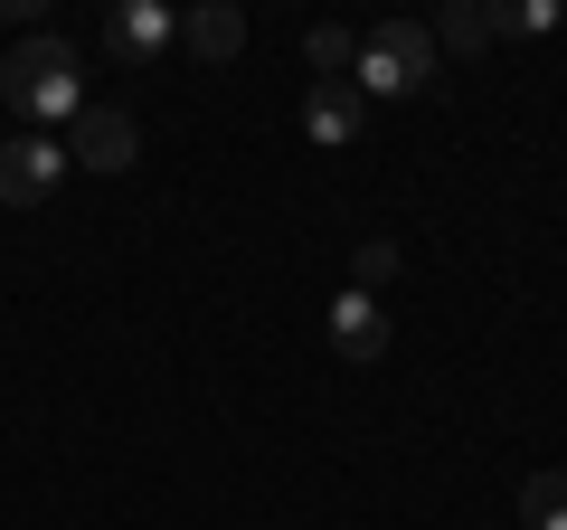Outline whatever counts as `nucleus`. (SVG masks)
<instances>
[{
	"label": "nucleus",
	"instance_id": "nucleus-1",
	"mask_svg": "<svg viewBox=\"0 0 567 530\" xmlns=\"http://www.w3.org/2000/svg\"><path fill=\"white\" fill-rule=\"evenodd\" d=\"M0 95L20 104V114H39V123H76V114H85V67H76V48H66L58 29L20 39L10 58H0Z\"/></svg>",
	"mask_w": 567,
	"mask_h": 530
},
{
	"label": "nucleus",
	"instance_id": "nucleus-2",
	"mask_svg": "<svg viewBox=\"0 0 567 530\" xmlns=\"http://www.w3.org/2000/svg\"><path fill=\"white\" fill-rule=\"evenodd\" d=\"M435 29L425 20H379L360 39V67H350V85H360V104L369 95H425V85H435Z\"/></svg>",
	"mask_w": 567,
	"mask_h": 530
},
{
	"label": "nucleus",
	"instance_id": "nucleus-3",
	"mask_svg": "<svg viewBox=\"0 0 567 530\" xmlns=\"http://www.w3.org/2000/svg\"><path fill=\"white\" fill-rule=\"evenodd\" d=\"M66 143L58 133H10V143H0V200L10 208H39V200H58V181H66Z\"/></svg>",
	"mask_w": 567,
	"mask_h": 530
},
{
	"label": "nucleus",
	"instance_id": "nucleus-4",
	"mask_svg": "<svg viewBox=\"0 0 567 530\" xmlns=\"http://www.w3.org/2000/svg\"><path fill=\"white\" fill-rule=\"evenodd\" d=\"M133 152H142V133H133L123 104H85L76 133H66V162L76 171H133Z\"/></svg>",
	"mask_w": 567,
	"mask_h": 530
},
{
	"label": "nucleus",
	"instance_id": "nucleus-5",
	"mask_svg": "<svg viewBox=\"0 0 567 530\" xmlns=\"http://www.w3.org/2000/svg\"><path fill=\"white\" fill-rule=\"evenodd\" d=\"M104 48H114L123 67H152L162 48H181V20H171L162 0H114V10H104Z\"/></svg>",
	"mask_w": 567,
	"mask_h": 530
},
{
	"label": "nucleus",
	"instance_id": "nucleus-6",
	"mask_svg": "<svg viewBox=\"0 0 567 530\" xmlns=\"http://www.w3.org/2000/svg\"><path fill=\"white\" fill-rule=\"evenodd\" d=\"M237 48H246V10L237 0H199V10L181 20V58L189 67H227Z\"/></svg>",
	"mask_w": 567,
	"mask_h": 530
},
{
	"label": "nucleus",
	"instance_id": "nucleus-7",
	"mask_svg": "<svg viewBox=\"0 0 567 530\" xmlns=\"http://www.w3.org/2000/svg\"><path fill=\"white\" fill-rule=\"evenodd\" d=\"M331 350H341V360H379V350H388V304H379V294L350 285L341 304H331Z\"/></svg>",
	"mask_w": 567,
	"mask_h": 530
},
{
	"label": "nucleus",
	"instance_id": "nucleus-8",
	"mask_svg": "<svg viewBox=\"0 0 567 530\" xmlns=\"http://www.w3.org/2000/svg\"><path fill=\"white\" fill-rule=\"evenodd\" d=\"M360 114H369V104H360V85H312V95H303V133H312L322 152L360 143Z\"/></svg>",
	"mask_w": 567,
	"mask_h": 530
},
{
	"label": "nucleus",
	"instance_id": "nucleus-9",
	"mask_svg": "<svg viewBox=\"0 0 567 530\" xmlns=\"http://www.w3.org/2000/svg\"><path fill=\"white\" fill-rule=\"evenodd\" d=\"M492 39H502V20L473 10V0H454L445 20H435V58H473V48H492Z\"/></svg>",
	"mask_w": 567,
	"mask_h": 530
},
{
	"label": "nucleus",
	"instance_id": "nucleus-10",
	"mask_svg": "<svg viewBox=\"0 0 567 530\" xmlns=\"http://www.w3.org/2000/svg\"><path fill=\"white\" fill-rule=\"evenodd\" d=\"M303 58H312V85H350V67H360V39L322 20V29L303 39Z\"/></svg>",
	"mask_w": 567,
	"mask_h": 530
},
{
	"label": "nucleus",
	"instance_id": "nucleus-11",
	"mask_svg": "<svg viewBox=\"0 0 567 530\" xmlns=\"http://www.w3.org/2000/svg\"><path fill=\"white\" fill-rule=\"evenodd\" d=\"M520 530H567V473H529L520 483Z\"/></svg>",
	"mask_w": 567,
	"mask_h": 530
},
{
	"label": "nucleus",
	"instance_id": "nucleus-12",
	"mask_svg": "<svg viewBox=\"0 0 567 530\" xmlns=\"http://www.w3.org/2000/svg\"><path fill=\"white\" fill-rule=\"evenodd\" d=\"M502 20V39H539V29H558V0H520V10H492Z\"/></svg>",
	"mask_w": 567,
	"mask_h": 530
},
{
	"label": "nucleus",
	"instance_id": "nucleus-13",
	"mask_svg": "<svg viewBox=\"0 0 567 530\" xmlns=\"http://www.w3.org/2000/svg\"><path fill=\"white\" fill-rule=\"evenodd\" d=\"M388 275H398V246H388V237H369V246H360V294H379Z\"/></svg>",
	"mask_w": 567,
	"mask_h": 530
}]
</instances>
